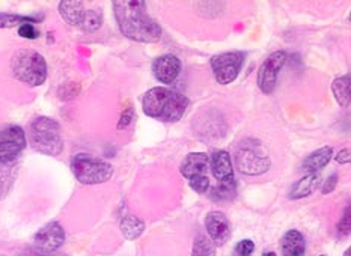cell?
<instances>
[{
  "instance_id": "cell-15",
  "label": "cell",
  "mask_w": 351,
  "mask_h": 256,
  "mask_svg": "<svg viewBox=\"0 0 351 256\" xmlns=\"http://www.w3.org/2000/svg\"><path fill=\"white\" fill-rule=\"evenodd\" d=\"M306 252V243L304 237L299 231H288L282 238V255L284 256H304Z\"/></svg>"
},
{
  "instance_id": "cell-8",
  "label": "cell",
  "mask_w": 351,
  "mask_h": 256,
  "mask_svg": "<svg viewBox=\"0 0 351 256\" xmlns=\"http://www.w3.org/2000/svg\"><path fill=\"white\" fill-rule=\"evenodd\" d=\"M26 148V134L19 125L0 131V162L17 163L21 151Z\"/></svg>"
},
{
  "instance_id": "cell-27",
  "label": "cell",
  "mask_w": 351,
  "mask_h": 256,
  "mask_svg": "<svg viewBox=\"0 0 351 256\" xmlns=\"http://www.w3.org/2000/svg\"><path fill=\"white\" fill-rule=\"evenodd\" d=\"M255 251V244L252 240H243L235 247V255L237 256H250Z\"/></svg>"
},
{
  "instance_id": "cell-18",
  "label": "cell",
  "mask_w": 351,
  "mask_h": 256,
  "mask_svg": "<svg viewBox=\"0 0 351 256\" xmlns=\"http://www.w3.org/2000/svg\"><path fill=\"white\" fill-rule=\"evenodd\" d=\"M319 177L318 173H308L306 177H303L302 179L297 181V183L291 187V190L288 193L289 199H302L306 198L312 192L315 190L318 185Z\"/></svg>"
},
{
  "instance_id": "cell-28",
  "label": "cell",
  "mask_w": 351,
  "mask_h": 256,
  "mask_svg": "<svg viewBox=\"0 0 351 256\" xmlns=\"http://www.w3.org/2000/svg\"><path fill=\"white\" fill-rule=\"evenodd\" d=\"M19 35L21 38H26V40H36L40 36V32H38L32 23H26V25H21L19 27Z\"/></svg>"
},
{
  "instance_id": "cell-19",
  "label": "cell",
  "mask_w": 351,
  "mask_h": 256,
  "mask_svg": "<svg viewBox=\"0 0 351 256\" xmlns=\"http://www.w3.org/2000/svg\"><path fill=\"white\" fill-rule=\"evenodd\" d=\"M15 177H17V163L0 162V201L10 193Z\"/></svg>"
},
{
  "instance_id": "cell-10",
  "label": "cell",
  "mask_w": 351,
  "mask_h": 256,
  "mask_svg": "<svg viewBox=\"0 0 351 256\" xmlns=\"http://www.w3.org/2000/svg\"><path fill=\"white\" fill-rule=\"evenodd\" d=\"M65 241V231L58 222H50L36 232L34 238V246L40 252L49 253L55 252L64 244Z\"/></svg>"
},
{
  "instance_id": "cell-5",
  "label": "cell",
  "mask_w": 351,
  "mask_h": 256,
  "mask_svg": "<svg viewBox=\"0 0 351 256\" xmlns=\"http://www.w3.org/2000/svg\"><path fill=\"white\" fill-rule=\"evenodd\" d=\"M71 170L79 183L86 185L103 184L113 175V166L88 154H77L71 160Z\"/></svg>"
},
{
  "instance_id": "cell-32",
  "label": "cell",
  "mask_w": 351,
  "mask_h": 256,
  "mask_svg": "<svg viewBox=\"0 0 351 256\" xmlns=\"http://www.w3.org/2000/svg\"><path fill=\"white\" fill-rule=\"evenodd\" d=\"M350 149L347 148V149H342V151H339L338 153V155H337V162L339 163V164H348L350 163Z\"/></svg>"
},
{
  "instance_id": "cell-25",
  "label": "cell",
  "mask_w": 351,
  "mask_h": 256,
  "mask_svg": "<svg viewBox=\"0 0 351 256\" xmlns=\"http://www.w3.org/2000/svg\"><path fill=\"white\" fill-rule=\"evenodd\" d=\"M235 198V179L228 183H219L213 190V199L215 201H232Z\"/></svg>"
},
{
  "instance_id": "cell-6",
  "label": "cell",
  "mask_w": 351,
  "mask_h": 256,
  "mask_svg": "<svg viewBox=\"0 0 351 256\" xmlns=\"http://www.w3.org/2000/svg\"><path fill=\"white\" fill-rule=\"evenodd\" d=\"M235 164L243 175H263L270 169V157L267 155L265 151L259 146V142L256 143H246L239 148L235 154Z\"/></svg>"
},
{
  "instance_id": "cell-3",
  "label": "cell",
  "mask_w": 351,
  "mask_h": 256,
  "mask_svg": "<svg viewBox=\"0 0 351 256\" xmlns=\"http://www.w3.org/2000/svg\"><path fill=\"white\" fill-rule=\"evenodd\" d=\"M29 143L36 153L51 157L59 155L64 149L60 125L47 116L34 119L29 125Z\"/></svg>"
},
{
  "instance_id": "cell-12",
  "label": "cell",
  "mask_w": 351,
  "mask_h": 256,
  "mask_svg": "<svg viewBox=\"0 0 351 256\" xmlns=\"http://www.w3.org/2000/svg\"><path fill=\"white\" fill-rule=\"evenodd\" d=\"M152 73L156 79L165 85H171L178 79L181 73V60L173 55H163L154 60L152 64Z\"/></svg>"
},
{
  "instance_id": "cell-23",
  "label": "cell",
  "mask_w": 351,
  "mask_h": 256,
  "mask_svg": "<svg viewBox=\"0 0 351 256\" xmlns=\"http://www.w3.org/2000/svg\"><path fill=\"white\" fill-rule=\"evenodd\" d=\"M103 25V14L100 10H86L85 17L82 20V25L79 26L85 32H95Z\"/></svg>"
},
{
  "instance_id": "cell-20",
  "label": "cell",
  "mask_w": 351,
  "mask_h": 256,
  "mask_svg": "<svg viewBox=\"0 0 351 256\" xmlns=\"http://www.w3.org/2000/svg\"><path fill=\"white\" fill-rule=\"evenodd\" d=\"M350 74L342 75V77H338L332 83V90H333V95L337 98L338 104L341 107H348L350 105Z\"/></svg>"
},
{
  "instance_id": "cell-21",
  "label": "cell",
  "mask_w": 351,
  "mask_h": 256,
  "mask_svg": "<svg viewBox=\"0 0 351 256\" xmlns=\"http://www.w3.org/2000/svg\"><path fill=\"white\" fill-rule=\"evenodd\" d=\"M145 229V223L134 216H125L121 220V232L124 233L127 240H136L137 237L142 235Z\"/></svg>"
},
{
  "instance_id": "cell-17",
  "label": "cell",
  "mask_w": 351,
  "mask_h": 256,
  "mask_svg": "<svg viewBox=\"0 0 351 256\" xmlns=\"http://www.w3.org/2000/svg\"><path fill=\"white\" fill-rule=\"evenodd\" d=\"M59 12L68 25L79 27L82 25L83 17H85L86 8L83 2H60Z\"/></svg>"
},
{
  "instance_id": "cell-35",
  "label": "cell",
  "mask_w": 351,
  "mask_h": 256,
  "mask_svg": "<svg viewBox=\"0 0 351 256\" xmlns=\"http://www.w3.org/2000/svg\"><path fill=\"white\" fill-rule=\"evenodd\" d=\"M322 256H324V255H322Z\"/></svg>"
},
{
  "instance_id": "cell-22",
  "label": "cell",
  "mask_w": 351,
  "mask_h": 256,
  "mask_svg": "<svg viewBox=\"0 0 351 256\" xmlns=\"http://www.w3.org/2000/svg\"><path fill=\"white\" fill-rule=\"evenodd\" d=\"M216 246L205 233H197L193 243L192 256H215Z\"/></svg>"
},
{
  "instance_id": "cell-14",
  "label": "cell",
  "mask_w": 351,
  "mask_h": 256,
  "mask_svg": "<svg viewBox=\"0 0 351 256\" xmlns=\"http://www.w3.org/2000/svg\"><path fill=\"white\" fill-rule=\"evenodd\" d=\"M211 173L219 183H228V181H234V168L232 160L228 151H217L211 155Z\"/></svg>"
},
{
  "instance_id": "cell-34",
  "label": "cell",
  "mask_w": 351,
  "mask_h": 256,
  "mask_svg": "<svg viewBox=\"0 0 351 256\" xmlns=\"http://www.w3.org/2000/svg\"><path fill=\"white\" fill-rule=\"evenodd\" d=\"M264 256H276V253H273V252H269V253H264Z\"/></svg>"
},
{
  "instance_id": "cell-9",
  "label": "cell",
  "mask_w": 351,
  "mask_h": 256,
  "mask_svg": "<svg viewBox=\"0 0 351 256\" xmlns=\"http://www.w3.org/2000/svg\"><path fill=\"white\" fill-rule=\"evenodd\" d=\"M287 62V53L285 51H274L267 57L263 65L259 66L258 75H256V83L259 89L263 90L264 94L270 95L273 94L274 88H276L278 75L282 71Z\"/></svg>"
},
{
  "instance_id": "cell-26",
  "label": "cell",
  "mask_w": 351,
  "mask_h": 256,
  "mask_svg": "<svg viewBox=\"0 0 351 256\" xmlns=\"http://www.w3.org/2000/svg\"><path fill=\"white\" fill-rule=\"evenodd\" d=\"M189 184H190V187L193 188L195 192L201 193V194L207 193L210 190V179H208V177H199V178L190 179Z\"/></svg>"
},
{
  "instance_id": "cell-7",
  "label": "cell",
  "mask_w": 351,
  "mask_h": 256,
  "mask_svg": "<svg viewBox=\"0 0 351 256\" xmlns=\"http://www.w3.org/2000/svg\"><path fill=\"white\" fill-rule=\"evenodd\" d=\"M244 57L246 55L243 51H226L213 56L211 68L220 85H230L239 77Z\"/></svg>"
},
{
  "instance_id": "cell-13",
  "label": "cell",
  "mask_w": 351,
  "mask_h": 256,
  "mask_svg": "<svg viewBox=\"0 0 351 256\" xmlns=\"http://www.w3.org/2000/svg\"><path fill=\"white\" fill-rule=\"evenodd\" d=\"M210 168H211V162H210L208 154L192 153L181 162L180 170H181V175L190 181L199 177H208L207 173L211 170Z\"/></svg>"
},
{
  "instance_id": "cell-1",
  "label": "cell",
  "mask_w": 351,
  "mask_h": 256,
  "mask_svg": "<svg viewBox=\"0 0 351 256\" xmlns=\"http://www.w3.org/2000/svg\"><path fill=\"white\" fill-rule=\"evenodd\" d=\"M113 11H115L119 30L128 40L147 44L162 40L163 30L148 14L147 2H142V0H117V2H113Z\"/></svg>"
},
{
  "instance_id": "cell-4",
  "label": "cell",
  "mask_w": 351,
  "mask_h": 256,
  "mask_svg": "<svg viewBox=\"0 0 351 256\" xmlns=\"http://www.w3.org/2000/svg\"><path fill=\"white\" fill-rule=\"evenodd\" d=\"M12 74L27 86H41L47 79V64L40 53L30 49L19 50L11 60Z\"/></svg>"
},
{
  "instance_id": "cell-31",
  "label": "cell",
  "mask_w": 351,
  "mask_h": 256,
  "mask_svg": "<svg viewBox=\"0 0 351 256\" xmlns=\"http://www.w3.org/2000/svg\"><path fill=\"white\" fill-rule=\"evenodd\" d=\"M338 184V173H333L332 177L326 179V183L323 185V194H329L335 190V187Z\"/></svg>"
},
{
  "instance_id": "cell-29",
  "label": "cell",
  "mask_w": 351,
  "mask_h": 256,
  "mask_svg": "<svg viewBox=\"0 0 351 256\" xmlns=\"http://www.w3.org/2000/svg\"><path fill=\"white\" fill-rule=\"evenodd\" d=\"M338 231L342 235H348L350 231H351V216H350V207L346 208V213L342 216L341 222L338 225Z\"/></svg>"
},
{
  "instance_id": "cell-33",
  "label": "cell",
  "mask_w": 351,
  "mask_h": 256,
  "mask_svg": "<svg viewBox=\"0 0 351 256\" xmlns=\"http://www.w3.org/2000/svg\"><path fill=\"white\" fill-rule=\"evenodd\" d=\"M344 256H351V251H350V248H347L346 253H344Z\"/></svg>"
},
{
  "instance_id": "cell-24",
  "label": "cell",
  "mask_w": 351,
  "mask_h": 256,
  "mask_svg": "<svg viewBox=\"0 0 351 256\" xmlns=\"http://www.w3.org/2000/svg\"><path fill=\"white\" fill-rule=\"evenodd\" d=\"M26 23H35V18L32 17H23V15L15 14H3L0 12V29H11V27H20Z\"/></svg>"
},
{
  "instance_id": "cell-2",
  "label": "cell",
  "mask_w": 351,
  "mask_h": 256,
  "mask_svg": "<svg viewBox=\"0 0 351 256\" xmlns=\"http://www.w3.org/2000/svg\"><path fill=\"white\" fill-rule=\"evenodd\" d=\"M142 107L145 115L152 119L162 123H178L189 109V100L177 90L157 86L143 95Z\"/></svg>"
},
{
  "instance_id": "cell-16",
  "label": "cell",
  "mask_w": 351,
  "mask_h": 256,
  "mask_svg": "<svg viewBox=\"0 0 351 256\" xmlns=\"http://www.w3.org/2000/svg\"><path fill=\"white\" fill-rule=\"evenodd\" d=\"M332 155H333V149L330 146L319 148L314 151L309 157H306V160L302 163V169L308 173H317L332 160Z\"/></svg>"
},
{
  "instance_id": "cell-30",
  "label": "cell",
  "mask_w": 351,
  "mask_h": 256,
  "mask_svg": "<svg viewBox=\"0 0 351 256\" xmlns=\"http://www.w3.org/2000/svg\"><path fill=\"white\" fill-rule=\"evenodd\" d=\"M133 118H134V110L130 107V109H127L121 115L119 124H118V130H124V128H127L130 125V123H132V120H133Z\"/></svg>"
},
{
  "instance_id": "cell-11",
  "label": "cell",
  "mask_w": 351,
  "mask_h": 256,
  "mask_svg": "<svg viewBox=\"0 0 351 256\" xmlns=\"http://www.w3.org/2000/svg\"><path fill=\"white\" fill-rule=\"evenodd\" d=\"M205 228H207L208 238L215 243V246H223L231 237L230 220L220 211H213L205 217Z\"/></svg>"
}]
</instances>
